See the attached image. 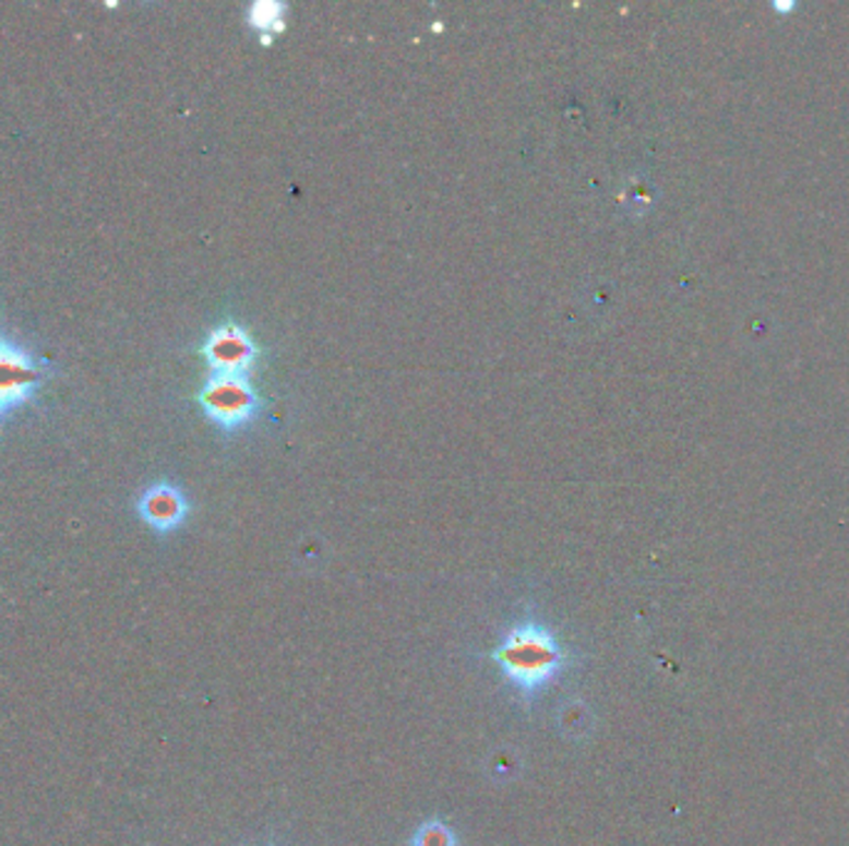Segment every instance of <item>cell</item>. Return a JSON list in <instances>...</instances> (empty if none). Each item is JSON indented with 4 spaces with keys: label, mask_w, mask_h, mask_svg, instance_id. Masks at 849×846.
Segmentation results:
<instances>
[{
    "label": "cell",
    "mask_w": 849,
    "mask_h": 846,
    "mask_svg": "<svg viewBox=\"0 0 849 846\" xmlns=\"http://www.w3.org/2000/svg\"><path fill=\"white\" fill-rule=\"evenodd\" d=\"M137 512L142 522L157 534H171L187 522L189 502L184 491L171 481H155L137 499Z\"/></svg>",
    "instance_id": "obj_5"
},
{
    "label": "cell",
    "mask_w": 849,
    "mask_h": 846,
    "mask_svg": "<svg viewBox=\"0 0 849 846\" xmlns=\"http://www.w3.org/2000/svg\"><path fill=\"white\" fill-rule=\"evenodd\" d=\"M196 403L222 432H239L256 420L261 397L249 378H206Z\"/></svg>",
    "instance_id": "obj_2"
},
{
    "label": "cell",
    "mask_w": 849,
    "mask_h": 846,
    "mask_svg": "<svg viewBox=\"0 0 849 846\" xmlns=\"http://www.w3.org/2000/svg\"><path fill=\"white\" fill-rule=\"evenodd\" d=\"M202 355L212 378H249L259 348L241 325L229 321L214 327L202 345Z\"/></svg>",
    "instance_id": "obj_4"
},
{
    "label": "cell",
    "mask_w": 849,
    "mask_h": 846,
    "mask_svg": "<svg viewBox=\"0 0 849 846\" xmlns=\"http://www.w3.org/2000/svg\"><path fill=\"white\" fill-rule=\"evenodd\" d=\"M408 846H459V836L445 819L430 817L415 826Z\"/></svg>",
    "instance_id": "obj_7"
},
{
    "label": "cell",
    "mask_w": 849,
    "mask_h": 846,
    "mask_svg": "<svg viewBox=\"0 0 849 846\" xmlns=\"http://www.w3.org/2000/svg\"><path fill=\"white\" fill-rule=\"evenodd\" d=\"M557 725L559 732L566 740L572 742H582L589 740L594 732V713L591 707L584 703V700H566V703L559 705L557 710Z\"/></svg>",
    "instance_id": "obj_6"
},
{
    "label": "cell",
    "mask_w": 849,
    "mask_h": 846,
    "mask_svg": "<svg viewBox=\"0 0 849 846\" xmlns=\"http://www.w3.org/2000/svg\"><path fill=\"white\" fill-rule=\"evenodd\" d=\"M490 658L524 703L535 700L572 666V653L559 643L552 628L535 616L514 621Z\"/></svg>",
    "instance_id": "obj_1"
},
{
    "label": "cell",
    "mask_w": 849,
    "mask_h": 846,
    "mask_svg": "<svg viewBox=\"0 0 849 846\" xmlns=\"http://www.w3.org/2000/svg\"><path fill=\"white\" fill-rule=\"evenodd\" d=\"M522 758L510 748L497 750L490 760H487V772L494 782H512L522 772Z\"/></svg>",
    "instance_id": "obj_9"
},
{
    "label": "cell",
    "mask_w": 849,
    "mask_h": 846,
    "mask_svg": "<svg viewBox=\"0 0 849 846\" xmlns=\"http://www.w3.org/2000/svg\"><path fill=\"white\" fill-rule=\"evenodd\" d=\"M286 8L282 3H254L249 8V25L259 27L264 33V43H268L271 33L284 31V21H286Z\"/></svg>",
    "instance_id": "obj_8"
},
{
    "label": "cell",
    "mask_w": 849,
    "mask_h": 846,
    "mask_svg": "<svg viewBox=\"0 0 849 846\" xmlns=\"http://www.w3.org/2000/svg\"><path fill=\"white\" fill-rule=\"evenodd\" d=\"M45 380V362L0 335V420H8L38 393Z\"/></svg>",
    "instance_id": "obj_3"
}]
</instances>
